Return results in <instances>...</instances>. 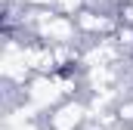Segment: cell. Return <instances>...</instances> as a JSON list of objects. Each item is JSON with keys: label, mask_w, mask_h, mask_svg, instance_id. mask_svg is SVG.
<instances>
[{"label": "cell", "mask_w": 133, "mask_h": 130, "mask_svg": "<svg viewBox=\"0 0 133 130\" xmlns=\"http://www.w3.org/2000/svg\"><path fill=\"white\" fill-rule=\"evenodd\" d=\"M87 121H90L87 99H65V102H59L53 112H46L40 118L43 130H81Z\"/></svg>", "instance_id": "1"}]
</instances>
